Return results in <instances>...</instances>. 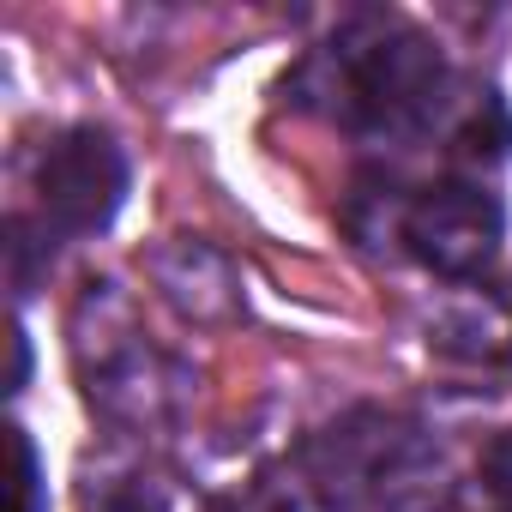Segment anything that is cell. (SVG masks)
Instances as JSON below:
<instances>
[{
  "label": "cell",
  "instance_id": "cell-10",
  "mask_svg": "<svg viewBox=\"0 0 512 512\" xmlns=\"http://www.w3.org/2000/svg\"><path fill=\"white\" fill-rule=\"evenodd\" d=\"M55 229L43 223V217H7V266H13V296L25 302L31 290H37V278L49 272V260H55Z\"/></svg>",
  "mask_w": 512,
  "mask_h": 512
},
{
  "label": "cell",
  "instance_id": "cell-9",
  "mask_svg": "<svg viewBox=\"0 0 512 512\" xmlns=\"http://www.w3.org/2000/svg\"><path fill=\"white\" fill-rule=\"evenodd\" d=\"M85 512H163V482L145 464H97L85 482Z\"/></svg>",
  "mask_w": 512,
  "mask_h": 512
},
{
  "label": "cell",
  "instance_id": "cell-13",
  "mask_svg": "<svg viewBox=\"0 0 512 512\" xmlns=\"http://www.w3.org/2000/svg\"><path fill=\"white\" fill-rule=\"evenodd\" d=\"M482 482H488V494L512 512V428H506V434L482 452Z\"/></svg>",
  "mask_w": 512,
  "mask_h": 512
},
{
  "label": "cell",
  "instance_id": "cell-6",
  "mask_svg": "<svg viewBox=\"0 0 512 512\" xmlns=\"http://www.w3.org/2000/svg\"><path fill=\"white\" fill-rule=\"evenodd\" d=\"M428 344L458 362H512V284H458L428 308Z\"/></svg>",
  "mask_w": 512,
  "mask_h": 512
},
{
  "label": "cell",
  "instance_id": "cell-8",
  "mask_svg": "<svg viewBox=\"0 0 512 512\" xmlns=\"http://www.w3.org/2000/svg\"><path fill=\"white\" fill-rule=\"evenodd\" d=\"M446 139L464 151V157H482V163H500L512 151V115L500 103V91H470L452 103V121H446Z\"/></svg>",
  "mask_w": 512,
  "mask_h": 512
},
{
  "label": "cell",
  "instance_id": "cell-11",
  "mask_svg": "<svg viewBox=\"0 0 512 512\" xmlns=\"http://www.w3.org/2000/svg\"><path fill=\"white\" fill-rule=\"evenodd\" d=\"M7 452H13V512H49V482H43V458L31 446L25 428H7Z\"/></svg>",
  "mask_w": 512,
  "mask_h": 512
},
{
  "label": "cell",
  "instance_id": "cell-12",
  "mask_svg": "<svg viewBox=\"0 0 512 512\" xmlns=\"http://www.w3.org/2000/svg\"><path fill=\"white\" fill-rule=\"evenodd\" d=\"M217 512H302V500H296V488H290V482L260 476V482H241Z\"/></svg>",
  "mask_w": 512,
  "mask_h": 512
},
{
  "label": "cell",
  "instance_id": "cell-2",
  "mask_svg": "<svg viewBox=\"0 0 512 512\" xmlns=\"http://www.w3.org/2000/svg\"><path fill=\"white\" fill-rule=\"evenodd\" d=\"M302 476L326 512H440L452 500L446 446L380 404H356L302 446Z\"/></svg>",
  "mask_w": 512,
  "mask_h": 512
},
{
  "label": "cell",
  "instance_id": "cell-5",
  "mask_svg": "<svg viewBox=\"0 0 512 512\" xmlns=\"http://www.w3.org/2000/svg\"><path fill=\"white\" fill-rule=\"evenodd\" d=\"M500 235H506V211L476 181H434V187L410 193L404 247L434 278H452V284L482 278L500 253Z\"/></svg>",
  "mask_w": 512,
  "mask_h": 512
},
{
  "label": "cell",
  "instance_id": "cell-4",
  "mask_svg": "<svg viewBox=\"0 0 512 512\" xmlns=\"http://www.w3.org/2000/svg\"><path fill=\"white\" fill-rule=\"evenodd\" d=\"M127 199V151L103 127H67L37 157V211L55 235H97Z\"/></svg>",
  "mask_w": 512,
  "mask_h": 512
},
{
  "label": "cell",
  "instance_id": "cell-14",
  "mask_svg": "<svg viewBox=\"0 0 512 512\" xmlns=\"http://www.w3.org/2000/svg\"><path fill=\"white\" fill-rule=\"evenodd\" d=\"M25 368H31V344H25V332L13 326V386H25Z\"/></svg>",
  "mask_w": 512,
  "mask_h": 512
},
{
  "label": "cell",
  "instance_id": "cell-7",
  "mask_svg": "<svg viewBox=\"0 0 512 512\" xmlns=\"http://www.w3.org/2000/svg\"><path fill=\"white\" fill-rule=\"evenodd\" d=\"M151 278L169 296V308L199 320V326H223V320L241 314V278H235V266L223 260L211 241L181 235V241L157 247L151 253Z\"/></svg>",
  "mask_w": 512,
  "mask_h": 512
},
{
  "label": "cell",
  "instance_id": "cell-3",
  "mask_svg": "<svg viewBox=\"0 0 512 512\" xmlns=\"http://www.w3.org/2000/svg\"><path fill=\"white\" fill-rule=\"evenodd\" d=\"M73 368H79L85 404L133 434L169 422L187 386V374L157 344H145L139 314L115 278H91L73 308Z\"/></svg>",
  "mask_w": 512,
  "mask_h": 512
},
{
  "label": "cell",
  "instance_id": "cell-1",
  "mask_svg": "<svg viewBox=\"0 0 512 512\" xmlns=\"http://www.w3.org/2000/svg\"><path fill=\"white\" fill-rule=\"evenodd\" d=\"M290 97L362 139L416 145L446 133L458 79L434 37L392 13H356L332 31V43L308 49L290 73Z\"/></svg>",
  "mask_w": 512,
  "mask_h": 512
}]
</instances>
